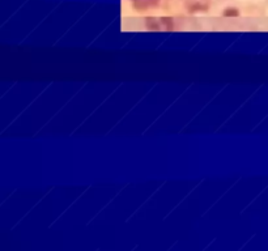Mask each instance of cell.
<instances>
[{"label":"cell","instance_id":"1","mask_svg":"<svg viewBox=\"0 0 268 251\" xmlns=\"http://www.w3.org/2000/svg\"><path fill=\"white\" fill-rule=\"evenodd\" d=\"M145 28L150 32H172L174 22L170 17H147Z\"/></svg>","mask_w":268,"mask_h":251},{"label":"cell","instance_id":"2","mask_svg":"<svg viewBox=\"0 0 268 251\" xmlns=\"http://www.w3.org/2000/svg\"><path fill=\"white\" fill-rule=\"evenodd\" d=\"M131 4L136 11L144 12L150 9V8L157 7L160 4V0H131Z\"/></svg>","mask_w":268,"mask_h":251},{"label":"cell","instance_id":"4","mask_svg":"<svg viewBox=\"0 0 268 251\" xmlns=\"http://www.w3.org/2000/svg\"><path fill=\"white\" fill-rule=\"evenodd\" d=\"M207 5H201V4H193L190 5V12H201V11H207Z\"/></svg>","mask_w":268,"mask_h":251},{"label":"cell","instance_id":"3","mask_svg":"<svg viewBox=\"0 0 268 251\" xmlns=\"http://www.w3.org/2000/svg\"><path fill=\"white\" fill-rule=\"evenodd\" d=\"M224 16L225 17H237V16H240V11L237 8H226L224 11Z\"/></svg>","mask_w":268,"mask_h":251}]
</instances>
